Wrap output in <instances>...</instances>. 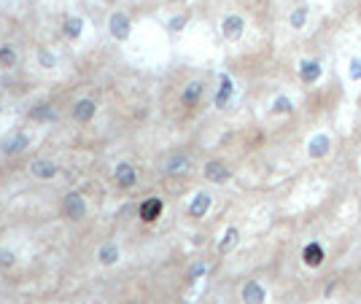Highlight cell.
<instances>
[{
	"mask_svg": "<svg viewBox=\"0 0 361 304\" xmlns=\"http://www.w3.org/2000/svg\"><path fill=\"white\" fill-rule=\"evenodd\" d=\"M326 259V253H324V245L321 243H307L305 245V251H302V261L310 267V270H318L321 264Z\"/></svg>",
	"mask_w": 361,
	"mask_h": 304,
	"instance_id": "1",
	"label": "cell"
},
{
	"mask_svg": "<svg viewBox=\"0 0 361 304\" xmlns=\"http://www.w3.org/2000/svg\"><path fill=\"white\" fill-rule=\"evenodd\" d=\"M300 76L305 84H316L318 78H321V62L318 60H305L300 65Z\"/></svg>",
	"mask_w": 361,
	"mask_h": 304,
	"instance_id": "2",
	"label": "cell"
},
{
	"mask_svg": "<svg viewBox=\"0 0 361 304\" xmlns=\"http://www.w3.org/2000/svg\"><path fill=\"white\" fill-rule=\"evenodd\" d=\"M243 299H245V304H262L264 302V291L259 289L256 283H248V286L243 289Z\"/></svg>",
	"mask_w": 361,
	"mask_h": 304,
	"instance_id": "3",
	"label": "cell"
},
{
	"mask_svg": "<svg viewBox=\"0 0 361 304\" xmlns=\"http://www.w3.org/2000/svg\"><path fill=\"white\" fill-rule=\"evenodd\" d=\"M329 153V137L316 135L310 140V156H326Z\"/></svg>",
	"mask_w": 361,
	"mask_h": 304,
	"instance_id": "4",
	"label": "cell"
},
{
	"mask_svg": "<svg viewBox=\"0 0 361 304\" xmlns=\"http://www.w3.org/2000/svg\"><path fill=\"white\" fill-rule=\"evenodd\" d=\"M205 175H208L211 181H216V183H224L226 178H229V172H226V167L221 165V162H211V165L205 167Z\"/></svg>",
	"mask_w": 361,
	"mask_h": 304,
	"instance_id": "5",
	"label": "cell"
},
{
	"mask_svg": "<svg viewBox=\"0 0 361 304\" xmlns=\"http://www.w3.org/2000/svg\"><path fill=\"white\" fill-rule=\"evenodd\" d=\"M243 32V19L240 16H226L224 19V35L226 38H238Z\"/></svg>",
	"mask_w": 361,
	"mask_h": 304,
	"instance_id": "6",
	"label": "cell"
},
{
	"mask_svg": "<svg viewBox=\"0 0 361 304\" xmlns=\"http://www.w3.org/2000/svg\"><path fill=\"white\" fill-rule=\"evenodd\" d=\"M159 213H162V202H159V199H149V202L140 208V215H143L146 221H154Z\"/></svg>",
	"mask_w": 361,
	"mask_h": 304,
	"instance_id": "7",
	"label": "cell"
},
{
	"mask_svg": "<svg viewBox=\"0 0 361 304\" xmlns=\"http://www.w3.org/2000/svg\"><path fill=\"white\" fill-rule=\"evenodd\" d=\"M288 19H291V27H297V30H300L302 25L307 22V6H297V8L291 11V16H288Z\"/></svg>",
	"mask_w": 361,
	"mask_h": 304,
	"instance_id": "8",
	"label": "cell"
},
{
	"mask_svg": "<svg viewBox=\"0 0 361 304\" xmlns=\"http://www.w3.org/2000/svg\"><path fill=\"white\" fill-rule=\"evenodd\" d=\"M200 94H202V84H200V81H195V84H189V89L183 91V103H186V106H195Z\"/></svg>",
	"mask_w": 361,
	"mask_h": 304,
	"instance_id": "9",
	"label": "cell"
},
{
	"mask_svg": "<svg viewBox=\"0 0 361 304\" xmlns=\"http://www.w3.org/2000/svg\"><path fill=\"white\" fill-rule=\"evenodd\" d=\"M208 208H211V197H208V194H200V197L195 199V205H192V215H202Z\"/></svg>",
	"mask_w": 361,
	"mask_h": 304,
	"instance_id": "10",
	"label": "cell"
},
{
	"mask_svg": "<svg viewBox=\"0 0 361 304\" xmlns=\"http://www.w3.org/2000/svg\"><path fill=\"white\" fill-rule=\"evenodd\" d=\"M119 178H121V183H124V186H130V183L135 181V175H133V170H130V167H121Z\"/></svg>",
	"mask_w": 361,
	"mask_h": 304,
	"instance_id": "11",
	"label": "cell"
},
{
	"mask_svg": "<svg viewBox=\"0 0 361 304\" xmlns=\"http://www.w3.org/2000/svg\"><path fill=\"white\" fill-rule=\"evenodd\" d=\"M350 78L353 81H359L361 78V60L356 57V60H350Z\"/></svg>",
	"mask_w": 361,
	"mask_h": 304,
	"instance_id": "12",
	"label": "cell"
},
{
	"mask_svg": "<svg viewBox=\"0 0 361 304\" xmlns=\"http://www.w3.org/2000/svg\"><path fill=\"white\" fill-rule=\"evenodd\" d=\"M235 240H238V232H235V229H232V232H226V240L221 243V251L232 248V245H235Z\"/></svg>",
	"mask_w": 361,
	"mask_h": 304,
	"instance_id": "13",
	"label": "cell"
},
{
	"mask_svg": "<svg viewBox=\"0 0 361 304\" xmlns=\"http://www.w3.org/2000/svg\"><path fill=\"white\" fill-rule=\"evenodd\" d=\"M275 110H278V113H288V110H291V103H288L286 97H281V100L275 103Z\"/></svg>",
	"mask_w": 361,
	"mask_h": 304,
	"instance_id": "14",
	"label": "cell"
},
{
	"mask_svg": "<svg viewBox=\"0 0 361 304\" xmlns=\"http://www.w3.org/2000/svg\"><path fill=\"white\" fill-rule=\"evenodd\" d=\"M38 175H41V178H49V175H54V167H46V165H38Z\"/></svg>",
	"mask_w": 361,
	"mask_h": 304,
	"instance_id": "15",
	"label": "cell"
},
{
	"mask_svg": "<svg viewBox=\"0 0 361 304\" xmlns=\"http://www.w3.org/2000/svg\"><path fill=\"white\" fill-rule=\"evenodd\" d=\"M90 103H84V106H81V110H78V116H81V119H84V116H90Z\"/></svg>",
	"mask_w": 361,
	"mask_h": 304,
	"instance_id": "16",
	"label": "cell"
}]
</instances>
